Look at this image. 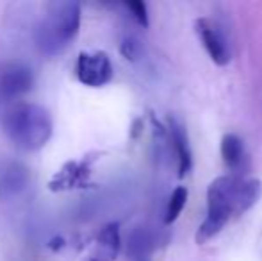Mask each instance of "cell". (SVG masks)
<instances>
[{
  "instance_id": "6da1fadb",
  "label": "cell",
  "mask_w": 262,
  "mask_h": 261,
  "mask_svg": "<svg viewBox=\"0 0 262 261\" xmlns=\"http://www.w3.org/2000/svg\"><path fill=\"white\" fill-rule=\"evenodd\" d=\"M260 195L262 185L259 179L234 174L214 179L207 188V216L196 231V244L204 245L212 240L232 218L252 209Z\"/></svg>"
},
{
  "instance_id": "ba28073f",
  "label": "cell",
  "mask_w": 262,
  "mask_h": 261,
  "mask_svg": "<svg viewBox=\"0 0 262 261\" xmlns=\"http://www.w3.org/2000/svg\"><path fill=\"white\" fill-rule=\"evenodd\" d=\"M169 136H171V145L173 152L177 157V170H179V177H186L193 168V152H191L189 138L184 126L177 122L175 118H169Z\"/></svg>"
},
{
  "instance_id": "52a82bcc",
  "label": "cell",
  "mask_w": 262,
  "mask_h": 261,
  "mask_svg": "<svg viewBox=\"0 0 262 261\" xmlns=\"http://www.w3.org/2000/svg\"><path fill=\"white\" fill-rule=\"evenodd\" d=\"M31 181V170L21 161H4L0 165V198L18 197Z\"/></svg>"
},
{
  "instance_id": "30bf717a",
  "label": "cell",
  "mask_w": 262,
  "mask_h": 261,
  "mask_svg": "<svg viewBox=\"0 0 262 261\" xmlns=\"http://www.w3.org/2000/svg\"><path fill=\"white\" fill-rule=\"evenodd\" d=\"M120 251V231L116 224H109L102 229L97 242V254L93 261H113Z\"/></svg>"
},
{
  "instance_id": "8fae6325",
  "label": "cell",
  "mask_w": 262,
  "mask_h": 261,
  "mask_svg": "<svg viewBox=\"0 0 262 261\" xmlns=\"http://www.w3.org/2000/svg\"><path fill=\"white\" fill-rule=\"evenodd\" d=\"M187 204V190L184 186H177L173 190L171 197H169L168 208H166V215H164V224H173L177 218L180 216V213L184 211Z\"/></svg>"
},
{
  "instance_id": "277c9868",
  "label": "cell",
  "mask_w": 262,
  "mask_h": 261,
  "mask_svg": "<svg viewBox=\"0 0 262 261\" xmlns=\"http://www.w3.org/2000/svg\"><path fill=\"white\" fill-rule=\"evenodd\" d=\"M77 79L90 88L105 86L113 79V65L105 52H82L77 57L75 65Z\"/></svg>"
},
{
  "instance_id": "7c38bea8",
  "label": "cell",
  "mask_w": 262,
  "mask_h": 261,
  "mask_svg": "<svg viewBox=\"0 0 262 261\" xmlns=\"http://www.w3.org/2000/svg\"><path fill=\"white\" fill-rule=\"evenodd\" d=\"M125 7L130 11L132 18L143 27H148V11H146V4L141 0H132V2H125Z\"/></svg>"
},
{
  "instance_id": "9c48e42d",
  "label": "cell",
  "mask_w": 262,
  "mask_h": 261,
  "mask_svg": "<svg viewBox=\"0 0 262 261\" xmlns=\"http://www.w3.org/2000/svg\"><path fill=\"white\" fill-rule=\"evenodd\" d=\"M221 157L225 165L234 175H243V170L246 168V150L245 143L237 134H225L221 138Z\"/></svg>"
},
{
  "instance_id": "3957f363",
  "label": "cell",
  "mask_w": 262,
  "mask_h": 261,
  "mask_svg": "<svg viewBox=\"0 0 262 261\" xmlns=\"http://www.w3.org/2000/svg\"><path fill=\"white\" fill-rule=\"evenodd\" d=\"M80 29V6L77 2H54L36 31V45L47 56H57L75 39Z\"/></svg>"
},
{
  "instance_id": "4fadbf2b",
  "label": "cell",
  "mask_w": 262,
  "mask_h": 261,
  "mask_svg": "<svg viewBox=\"0 0 262 261\" xmlns=\"http://www.w3.org/2000/svg\"><path fill=\"white\" fill-rule=\"evenodd\" d=\"M121 52L128 57V59H134L136 57V43L134 42H125L121 45Z\"/></svg>"
},
{
  "instance_id": "8992f818",
  "label": "cell",
  "mask_w": 262,
  "mask_h": 261,
  "mask_svg": "<svg viewBox=\"0 0 262 261\" xmlns=\"http://www.w3.org/2000/svg\"><path fill=\"white\" fill-rule=\"evenodd\" d=\"M34 84V73L24 63H7L0 66V97L16 98L27 93Z\"/></svg>"
},
{
  "instance_id": "5b68a950",
  "label": "cell",
  "mask_w": 262,
  "mask_h": 261,
  "mask_svg": "<svg viewBox=\"0 0 262 261\" xmlns=\"http://www.w3.org/2000/svg\"><path fill=\"white\" fill-rule=\"evenodd\" d=\"M194 31H196L205 52L209 54V57L214 63L217 66H227L230 63L232 54L230 49H228L227 39L221 34L220 27L210 18H198L194 22Z\"/></svg>"
},
{
  "instance_id": "7a4b0ae2",
  "label": "cell",
  "mask_w": 262,
  "mask_h": 261,
  "mask_svg": "<svg viewBox=\"0 0 262 261\" xmlns=\"http://www.w3.org/2000/svg\"><path fill=\"white\" fill-rule=\"evenodd\" d=\"M2 127L7 138L21 150L34 152L49 143L52 136V116L49 109L32 102H20L6 111Z\"/></svg>"
}]
</instances>
